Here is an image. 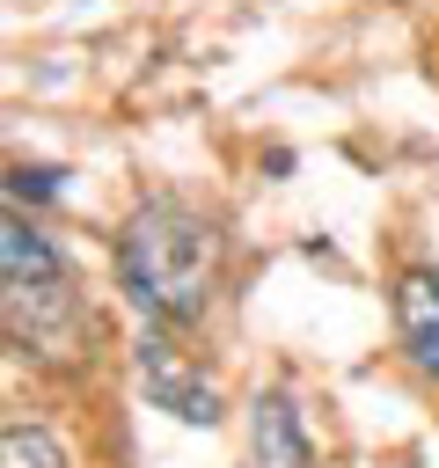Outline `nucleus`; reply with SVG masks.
Wrapping results in <instances>:
<instances>
[{
	"label": "nucleus",
	"instance_id": "1",
	"mask_svg": "<svg viewBox=\"0 0 439 468\" xmlns=\"http://www.w3.org/2000/svg\"><path fill=\"white\" fill-rule=\"evenodd\" d=\"M220 278V227L176 197H146L117 234V285L146 322H198Z\"/></svg>",
	"mask_w": 439,
	"mask_h": 468
},
{
	"label": "nucleus",
	"instance_id": "7",
	"mask_svg": "<svg viewBox=\"0 0 439 468\" xmlns=\"http://www.w3.org/2000/svg\"><path fill=\"white\" fill-rule=\"evenodd\" d=\"M7 197H15V205H44V197H59V168H29V161H22V168L7 176Z\"/></svg>",
	"mask_w": 439,
	"mask_h": 468
},
{
	"label": "nucleus",
	"instance_id": "6",
	"mask_svg": "<svg viewBox=\"0 0 439 468\" xmlns=\"http://www.w3.org/2000/svg\"><path fill=\"white\" fill-rule=\"evenodd\" d=\"M0 468H66V453H59L51 431H37V424H7V431H0Z\"/></svg>",
	"mask_w": 439,
	"mask_h": 468
},
{
	"label": "nucleus",
	"instance_id": "2",
	"mask_svg": "<svg viewBox=\"0 0 439 468\" xmlns=\"http://www.w3.org/2000/svg\"><path fill=\"white\" fill-rule=\"evenodd\" d=\"M0 307H7V336L22 351H44V358H73V344L88 336V307L73 292V271L59 263V249L15 212L7 234H0Z\"/></svg>",
	"mask_w": 439,
	"mask_h": 468
},
{
	"label": "nucleus",
	"instance_id": "3",
	"mask_svg": "<svg viewBox=\"0 0 439 468\" xmlns=\"http://www.w3.org/2000/svg\"><path fill=\"white\" fill-rule=\"evenodd\" d=\"M139 380H146V395H154L161 410H176L183 424H220V388L198 380L161 336H139Z\"/></svg>",
	"mask_w": 439,
	"mask_h": 468
},
{
	"label": "nucleus",
	"instance_id": "4",
	"mask_svg": "<svg viewBox=\"0 0 439 468\" xmlns=\"http://www.w3.org/2000/svg\"><path fill=\"white\" fill-rule=\"evenodd\" d=\"M395 329H402V351L417 358V373L439 380V278L432 271H402V285H395Z\"/></svg>",
	"mask_w": 439,
	"mask_h": 468
},
{
	"label": "nucleus",
	"instance_id": "5",
	"mask_svg": "<svg viewBox=\"0 0 439 468\" xmlns=\"http://www.w3.org/2000/svg\"><path fill=\"white\" fill-rule=\"evenodd\" d=\"M256 453L278 461V468H307V439H300V417L285 395H263L256 402Z\"/></svg>",
	"mask_w": 439,
	"mask_h": 468
}]
</instances>
